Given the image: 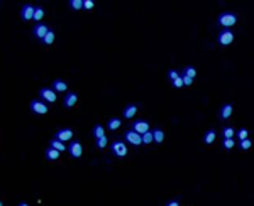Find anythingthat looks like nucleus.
<instances>
[{
	"label": "nucleus",
	"instance_id": "f03ea898",
	"mask_svg": "<svg viewBox=\"0 0 254 206\" xmlns=\"http://www.w3.org/2000/svg\"><path fill=\"white\" fill-rule=\"evenodd\" d=\"M110 149H112V154H114L115 157L122 159V157H126V155H127V145H126V142H122V140L112 142Z\"/></svg>",
	"mask_w": 254,
	"mask_h": 206
},
{
	"label": "nucleus",
	"instance_id": "e433bc0d",
	"mask_svg": "<svg viewBox=\"0 0 254 206\" xmlns=\"http://www.w3.org/2000/svg\"><path fill=\"white\" fill-rule=\"evenodd\" d=\"M17 206H29V204H27V203H26V201H20V203H19V204H17Z\"/></svg>",
	"mask_w": 254,
	"mask_h": 206
},
{
	"label": "nucleus",
	"instance_id": "a211bd4d",
	"mask_svg": "<svg viewBox=\"0 0 254 206\" xmlns=\"http://www.w3.org/2000/svg\"><path fill=\"white\" fill-rule=\"evenodd\" d=\"M215 139H217V134H215V130H207L205 137H203V142L207 144V145H212V144L215 142Z\"/></svg>",
	"mask_w": 254,
	"mask_h": 206
},
{
	"label": "nucleus",
	"instance_id": "c756f323",
	"mask_svg": "<svg viewBox=\"0 0 254 206\" xmlns=\"http://www.w3.org/2000/svg\"><path fill=\"white\" fill-rule=\"evenodd\" d=\"M252 147V142L249 140V139H246V140H241V149L242 150H249Z\"/></svg>",
	"mask_w": 254,
	"mask_h": 206
},
{
	"label": "nucleus",
	"instance_id": "c9c22d12",
	"mask_svg": "<svg viewBox=\"0 0 254 206\" xmlns=\"http://www.w3.org/2000/svg\"><path fill=\"white\" fill-rule=\"evenodd\" d=\"M166 206H180V201H178V199H171V201L166 203Z\"/></svg>",
	"mask_w": 254,
	"mask_h": 206
},
{
	"label": "nucleus",
	"instance_id": "1a4fd4ad",
	"mask_svg": "<svg viewBox=\"0 0 254 206\" xmlns=\"http://www.w3.org/2000/svg\"><path fill=\"white\" fill-rule=\"evenodd\" d=\"M49 31H51V29H49V26H46V24H36L34 29H32V36H34L36 39L43 41V37L48 34Z\"/></svg>",
	"mask_w": 254,
	"mask_h": 206
},
{
	"label": "nucleus",
	"instance_id": "20e7f679",
	"mask_svg": "<svg viewBox=\"0 0 254 206\" xmlns=\"http://www.w3.org/2000/svg\"><path fill=\"white\" fill-rule=\"evenodd\" d=\"M234 42V32L231 29H222L219 32V44L220 46H229Z\"/></svg>",
	"mask_w": 254,
	"mask_h": 206
},
{
	"label": "nucleus",
	"instance_id": "9d476101",
	"mask_svg": "<svg viewBox=\"0 0 254 206\" xmlns=\"http://www.w3.org/2000/svg\"><path fill=\"white\" fill-rule=\"evenodd\" d=\"M73 130L71 129H60L56 132V135H54V139H58L60 142H68V140H73Z\"/></svg>",
	"mask_w": 254,
	"mask_h": 206
},
{
	"label": "nucleus",
	"instance_id": "39448f33",
	"mask_svg": "<svg viewBox=\"0 0 254 206\" xmlns=\"http://www.w3.org/2000/svg\"><path fill=\"white\" fill-rule=\"evenodd\" d=\"M68 152H70V155H71L73 159H80V157H81V154H83L81 142H78V140H71V142H70V145H68Z\"/></svg>",
	"mask_w": 254,
	"mask_h": 206
},
{
	"label": "nucleus",
	"instance_id": "ddd939ff",
	"mask_svg": "<svg viewBox=\"0 0 254 206\" xmlns=\"http://www.w3.org/2000/svg\"><path fill=\"white\" fill-rule=\"evenodd\" d=\"M137 110H139V106L137 105H127L126 108H124V118H127V120H131V118L136 117Z\"/></svg>",
	"mask_w": 254,
	"mask_h": 206
},
{
	"label": "nucleus",
	"instance_id": "f3484780",
	"mask_svg": "<svg viewBox=\"0 0 254 206\" xmlns=\"http://www.w3.org/2000/svg\"><path fill=\"white\" fill-rule=\"evenodd\" d=\"M60 154H61V152H58L54 149H51V147H48L46 152H44V157L48 160H58V159H60Z\"/></svg>",
	"mask_w": 254,
	"mask_h": 206
},
{
	"label": "nucleus",
	"instance_id": "4be33fe9",
	"mask_svg": "<svg viewBox=\"0 0 254 206\" xmlns=\"http://www.w3.org/2000/svg\"><path fill=\"white\" fill-rule=\"evenodd\" d=\"M91 134H93L95 139H102V137H105V129H103L102 125H95L93 130H91Z\"/></svg>",
	"mask_w": 254,
	"mask_h": 206
},
{
	"label": "nucleus",
	"instance_id": "7c9ffc66",
	"mask_svg": "<svg viewBox=\"0 0 254 206\" xmlns=\"http://www.w3.org/2000/svg\"><path fill=\"white\" fill-rule=\"evenodd\" d=\"M247 135H249L247 129H241L239 132H237V137H239L241 140H246V139H247Z\"/></svg>",
	"mask_w": 254,
	"mask_h": 206
},
{
	"label": "nucleus",
	"instance_id": "0eeeda50",
	"mask_svg": "<svg viewBox=\"0 0 254 206\" xmlns=\"http://www.w3.org/2000/svg\"><path fill=\"white\" fill-rule=\"evenodd\" d=\"M34 9L36 7L32 5V3H24L22 7H20V19L22 20H32V17H34Z\"/></svg>",
	"mask_w": 254,
	"mask_h": 206
},
{
	"label": "nucleus",
	"instance_id": "393cba45",
	"mask_svg": "<svg viewBox=\"0 0 254 206\" xmlns=\"http://www.w3.org/2000/svg\"><path fill=\"white\" fill-rule=\"evenodd\" d=\"M68 5L71 7L73 10H81L83 9V0H70Z\"/></svg>",
	"mask_w": 254,
	"mask_h": 206
},
{
	"label": "nucleus",
	"instance_id": "9b49d317",
	"mask_svg": "<svg viewBox=\"0 0 254 206\" xmlns=\"http://www.w3.org/2000/svg\"><path fill=\"white\" fill-rule=\"evenodd\" d=\"M131 130H134L136 134L143 135V134H146V132H149V123L146 120H136V122H132Z\"/></svg>",
	"mask_w": 254,
	"mask_h": 206
},
{
	"label": "nucleus",
	"instance_id": "7ed1b4c3",
	"mask_svg": "<svg viewBox=\"0 0 254 206\" xmlns=\"http://www.w3.org/2000/svg\"><path fill=\"white\" fill-rule=\"evenodd\" d=\"M29 108H31L32 113H37V115H46L49 112L48 105H46L44 101H41V100H32L31 103H29Z\"/></svg>",
	"mask_w": 254,
	"mask_h": 206
},
{
	"label": "nucleus",
	"instance_id": "aec40b11",
	"mask_svg": "<svg viewBox=\"0 0 254 206\" xmlns=\"http://www.w3.org/2000/svg\"><path fill=\"white\" fill-rule=\"evenodd\" d=\"M49 147L51 149H54V150H58V152H63V150H66V145L63 142H60L58 139H53L51 142H49Z\"/></svg>",
	"mask_w": 254,
	"mask_h": 206
},
{
	"label": "nucleus",
	"instance_id": "f257e3e1",
	"mask_svg": "<svg viewBox=\"0 0 254 206\" xmlns=\"http://www.w3.org/2000/svg\"><path fill=\"white\" fill-rule=\"evenodd\" d=\"M217 22L220 24L222 27H232V26H236V22H237V17H236V14H231V12H224V14H220L219 15V20Z\"/></svg>",
	"mask_w": 254,
	"mask_h": 206
},
{
	"label": "nucleus",
	"instance_id": "dca6fc26",
	"mask_svg": "<svg viewBox=\"0 0 254 206\" xmlns=\"http://www.w3.org/2000/svg\"><path fill=\"white\" fill-rule=\"evenodd\" d=\"M53 88H54V91H58V93H65V91H68V85H66L63 80H60V78L53 81Z\"/></svg>",
	"mask_w": 254,
	"mask_h": 206
},
{
	"label": "nucleus",
	"instance_id": "423d86ee",
	"mask_svg": "<svg viewBox=\"0 0 254 206\" xmlns=\"http://www.w3.org/2000/svg\"><path fill=\"white\" fill-rule=\"evenodd\" d=\"M39 95H41V100H44V101H48V103H54L58 100V95L54 90H51V88H41L39 90Z\"/></svg>",
	"mask_w": 254,
	"mask_h": 206
},
{
	"label": "nucleus",
	"instance_id": "f8f14e48",
	"mask_svg": "<svg viewBox=\"0 0 254 206\" xmlns=\"http://www.w3.org/2000/svg\"><path fill=\"white\" fill-rule=\"evenodd\" d=\"M76 101H78V95L75 91H68V95L65 96L63 105H65V108H73V106L76 105Z\"/></svg>",
	"mask_w": 254,
	"mask_h": 206
},
{
	"label": "nucleus",
	"instance_id": "473e14b6",
	"mask_svg": "<svg viewBox=\"0 0 254 206\" xmlns=\"http://www.w3.org/2000/svg\"><path fill=\"white\" fill-rule=\"evenodd\" d=\"M181 80H183V86H191L193 85V80H191L190 76H186V75H181Z\"/></svg>",
	"mask_w": 254,
	"mask_h": 206
},
{
	"label": "nucleus",
	"instance_id": "6ab92c4d",
	"mask_svg": "<svg viewBox=\"0 0 254 206\" xmlns=\"http://www.w3.org/2000/svg\"><path fill=\"white\" fill-rule=\"evenodd\" d=\"M151 132H153L154 144H163V140H164V132L161 130V129H154V130H151Z\"/></svg>",
	"mask_w": 254,
	"mask_h": 206
},
{
	"label": "nucleus",
	"instance_id": "f704fd0d",
	"mask_svg": "<svg viewBox=\"0 0 254 206\" xmlns=\"http://www.w3.org/2000/svg\"><path fill=\"white\" fill-rule=\"evenodd\" d=\"M171 83H173V86H174V88H181V86H183V80H181V75L178 76L176 80H174V81H171Z\"/></svg>",
	"mask_w": 254,
	"mask_h": 206
},
{
	"label": "nucleus",
	"instance_id": "a878e982",
	"mask_svg": "<svg viewBox=\"0 0 254 206\" xmlns=\"http://www.w3.org/2000/svg\"><path fill=\"white\" fill-rule=\"evenodd\" d=\"M183 75H186V76H190L191 80H193L195 76H197V69L193 68V66H186L185 68V71H183Z\"/></svg>",
	"mask_w": 254,
	"mask_h": 206
},
{
	"label": "nucleus",
	"instance_id": "72a5a7b5",
	"mask_svg": "<svg viewBox=\"0 0 254 206\" xmlns=\"http://www.w3.org/2000/svg\"><path fill=\"white\" fill-rule=\"evenodd\" d=\"M178 76H180V73H178V71H174V69H169V71H168V78H169L171 81H174Z\"/></svg>",
	"mask_w": 254,
	"mask_h": 206
},
{
	"label": "nucleus",
	"instance_id": "c85d7f7f",
	"mask_svg": "<svg viewBox=\"0 0 254 206\" xmlns=\"http://www.w3.org/2000/svg\"><path fill=\"white\" fill-rule=\"evenodd\" d=\"M236 145V142H234V139H224V149H227V150H231L232 147Z\"/></svg>",
	"mask_w": 254,
	"mask_h": 206
},
{
	"label": "nucleus",
	"instance_id": "412c9836",
	"mask_svg": "<svg viewBox=\"0 0 254 206\" xmlns=\"http://www.w3.org/2000/svg\"><path fill=\"white\" fill-rule=\"evenodd\" d=\"M54 37H56V36H54V31H49L48 34H46L44 37H43V41H41V42H43L44 46H51V44L54 42Z\"/></svg>",
	"mask_w": 254,
	"mask_h": 206
},
{
	"label": "nucleus",
	"instance_id": "2f4dec72",
	"mask_svg": "<svg viewBox=\"0 0 254 206\" xmlns=\"http://www.w3.org/2000/svg\"><path fill=\"white\" fill-rule=\"evenodd\" d=\"M93 7H95L93 0H83V9H85V10H91Z\"/></svg>",
	"mask_w": 254,
	"mask_h": 206
},
{
	"label": "nucleus",
	"instance_id": "2eb2a0df",
	"mask_svg": "<svg viewBox=\"0 0 254 206\" xmlns=\"http://www.w3.org/2000/svg\"><path fill=\"white\" fill-rule=\"evenodd\" d=\"M120 125H122V120L117 117H112L109 122H107V129H109L110 132H115V130H119L120 129Z\"/></svg>",
	"mask_w": 254,
	"mask_h": 206
},
{
	"label": "nucleus",
	"instance_id": "cd10ccee",
	"mask_svg": "<svg viewBox=\"0 0 254 206\" xmlns=\"http://www.w3.org/2000/svg\"><path fill=\"white\" fill-rule=\"evenodd\" d=\"M107 145H109V139H107V137L97 139V147H98V149H105Z\"/></svg>",
	"mask_w": 254,
	"mask_h": 206
},
{
	"label": "nucleus",
	"instance_id": "4468645a",
	"mask_svg": "<svg viewBox=\"0 0 254 206\" xmlns=\"http://www.w3.org/2000/svg\"><path fill=\"white\" fill-rule=\"evenodd\" d=\"M232 112H234V106H232L231 103H225V105L222 106V110H220V118H222V120H227V118H231Z\"/></svg>",
	"mask_w": 254,
	"mask_h": 206
},
{
	"label": "nucleus",
	"instance_id": "4c0bfd02",
	"mask_svg": "<svg viewBox=\"0 0 254 206\" xmlns=\"http://www.w3.org/2000/svg\"><path fill=\"white\" fill-rule=\"evenodd\" d=\"M0 206H3V203H2V199H0Z\"/></svg>",
	"mask_w": 254,
	"mask_h": 206
},
{
	"label": "nucleus",
	"instance_id": "6e6552de",
	"mask_svg": "<svg viewBox=\"0 0 254 206\" xmlns=\"http://www.w3.org/2000/svg\"><path fill=\"white\" fill-rule=\"evenodd\" d=\"M124 139H126V142L132 144V145H136V147L143 145V139H141V135L136 134L134 130H127L126 134H124Z\"/></svg>",
	"mask_w": 254,
	"mask_h": 206
},
{
	"label": "nucleus",
	"instance_id": "b1692460",
	"mask_svg": "<svg viewBox=\"0 0 254 206\" xmlns=\"http://www.w3.org/2000/svg\"><path fill=\"white\" fill-rule=\"evenodd\" d=\"M141 139H143V144H146V145H149V144L154 142V139H153V132H151V130L146 132V134H143V135H141Z\"/></svg>",
	"mask_w": 254,
	"mask_h": 206
},
{
	"label": "nucleus",
	"instance_id": "5701e85b",
	"mask_svg": "<svg viewBox=\"0 0 254 206\" xmlns=\"http://www.w3.org/2000/svg\"><path fill=\"white\" fill-rule=\"evenodd\" d=\"M44 17V9L43 7H36L34 9V17H32V20H36L37 24H41V19Z\"/></svg>",
	"mask_w": 254,
	"mask_h": 206
},
{
	"label": "nucleus",
	"instance_id": "bb28decb",
	"mask_svg": "<svg viewBox=\"0 0 254 206\" xmlns=\"http://www.w3.org/2000/svg\"><path fill=\"white\" fill-rule=\"evenodd\" d=\"M222 134H224V139H232V137L236 135V130L232 129V127H225Z\"/></svg>",
	"mask_w": 254,
	"mask_h": 206
}]
</instances>
